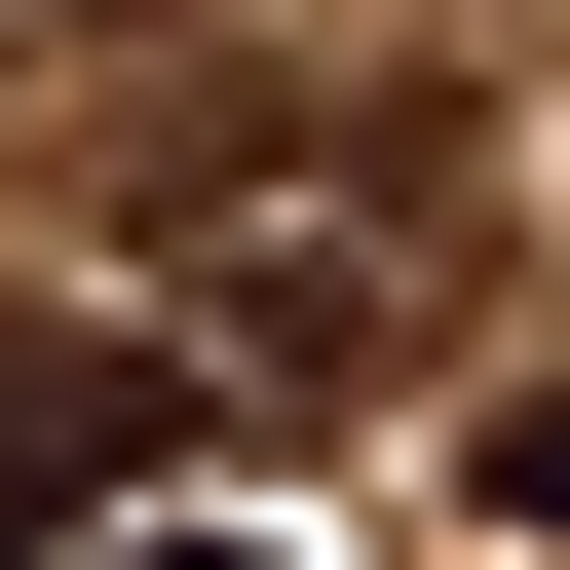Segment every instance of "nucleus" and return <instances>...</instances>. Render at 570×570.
Returning a JSON list of instances; mask_svg holds the SVG:
<instances>
[{
  "instance_id": "1",
  "label": "nucleus",
  "mask_w": 570,
  "mask_h": 570,
  "mask_svg": "<svg viewBox=\"0 0 570 570\" xmlns=\"http://www.w3.org/2000/svg\"><path fill=\"white\" fill-rule=\"evenodd\" d=\"M153 266H190V381H343L381 266H419V190L381 153H153Z\"/></svg>"
},
{
  "instance_id": "2",
  "label": "nucleus",
  "mask_w": 570,
  "mask_h": 570,
  "mask_svg": "<svg viewBox=\"0 0 570 570\" xmlns=\"http://www.w3.org/2000/svg\"><path fill=\"white\" fill-rule=\"evenodd\" d=\"M153 456H190V343H39V381H0V570H77Z\"/></svg>"
}]
</instances>
